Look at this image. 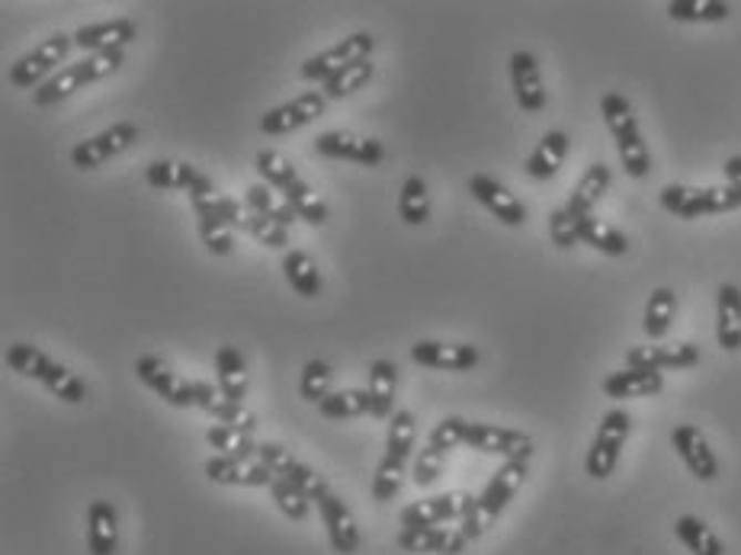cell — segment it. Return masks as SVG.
Here are the masks:
<instances>
[{
    "label": "cell",
    "mask_w": 741,
    "mask_h": 555,
    "mask_svg": "<svg viewBox=\"0 0 741 555\" xmlns=\"http://www.w3.org/2000/svg\"><path fill=\"white\" fill-rule=\"evenodd\" d=\"M414 436H418V421L414 414L402 408L389 418V433H385V456H399L408 460L414 450Z\"/></svg>",
    "instance_id": "7bdbcfd3"
},
{
    "label": "cell",
    "mask_w": 741,
    "mask_h": 555,
    "mask_svg": "<svg viewBox=\"0 0 741 555\" xmlns=\"http://www.w3.org/2000/svg\"><path fill=\"white\" fill-rule=\"evenodd\" d=\"M395 392H399V367L392 360H372L370 363V401L372 418L385 421L395 414Z\"/></svg>",
    "instance_id": "1f68e13d"
},
{
    "label": "cell",
    "mask_w": 741,
    "mask_h": 555,
    "mask_svg": "<svg viewBox=\"0 0 741 555\" xmlns=\"http://www.w3.org/2000/svg\"><path fill=\"white\" fill-rule=\"evenodd\" d=\"M254 167H257V174H260V181L267 186H274V189H286V186L292 184L296 177H299V171L286 161V157L274 152V148H264V152H257V161H254Z\"/></svg>",
    "instance_id": "7dc6e473"
},
{
    "label": "cell",
    "mask_w": 741,
    "mask_h": 555,
    "mask_svg": "<svg viewBox=\"0 0 741 555\" xmlns=\"http://www.w3.org/2000/svg\"><path fill=\"white\" fill-rule=\"evenodd\" d=\"M71 35H74V45L78 49H84L88 55H93V52H113V49L132 45L138 39V27H135V20L120 17V20L81 27V30H74Z\"/></svg>",
    "instance_id": "cb8c5ba5"
},
{
    "label": "cell",
    "mask_w": 741,
    "mask_h": 555,
    "mask_svg": "<svg viewBox=\"0 0 741 555\" xmlns=\"http://www.w3.org/2000/svg\"><path fill=\"white\" fill-rule=\"evenodd\" d=\"M216 386L218 392L228 401H241L245 404L250 379H247V363L238 347L225 343L216 350Z\"/></svg>",
    "instance_id": "4dcf8cb0"
},
{
    "label": "cell",
    "mask_w": 741,
    "mask_h": 555,
    "mask_svg": "<svg viewBox=\"0 0 741 555\" xmlns=\"http://www.w3.org/2000/svg\"><path fill=\"white\" fill-rule=\"evenodd\" d=\"M177 189H186L193 203H199V199H213V196H216L213 177L203 174L199 167L186 164V161H177Z\"/></svg>",
    "instance_id": "db71d44e"
},
{
    "label": "cell",
    "mask_w": 741,
    "mask_h": 555,
    "mask_svg": "<svg viewBox=\"0 0 741 555\" xmlns=\"http://www.w3.org/2000/svg\"><path fill=\"white\" fill-rule=\"evenodd\" d=\"M443 463H446V453H440V450H433V446H424V450L418 453V460H414V469H411L414 485H418V489H431L433 482L440 479V472H443Z\"/></svg>",
    "instance_id": "9f6ffc18"
},
{
    "label": "cell",
    "mask_w": 741,
    "mask_h": 555,
    "mask_svg": "<svg viewBox=\"0 0 741 555\" xmlns=\"http://www.w3.org/2000/svg\"><path fill=\"white\" fill-rule=\"evenodd\" d=\"M411 360L421 363V367H431V370H446V372H465L472 367H478L482 353L478 347L472 343H440V340H418L411 347Z\"/></svg>",
    "instance_id": "44dd1931"
},
{
    "label": "cell",
    "mask_w": 741,
    "mask_h": 555,
    "mask_svg": "<svg viewBox=\"0 0 741 555\" xmlns=\"http://www.w3.org/2000/svg\"><path fill=\"white\" fill-rule=\"evenodd\" d=\"M138 142V125L135 123H113L110 129L96 132L93 138H84L71 148V164L78 171H96L110 157L123 155Z\"/></svg>",
    "instance_id": "9c48e42d"
},
{
    "label": "cell",
    "mask_w": 741,
    "mask_h": 555,
    "mask_svg": "<svg viewBox=\"0 0 741 555\" xmlns=\"http://www.w3.org/2000/svg\"><path fill=\"white\" fill-rule=\"evenodd\" d=\"M675 536L683 543V549L693 555H725V543L716 536L707 521L693 517V514H680L675 521Z\"/></svg>",
    "instance_id": "836d02e7"
},
{
    "label": "cell",
    "mask_w": 741,
    "mask_h": 555,
    "mask_svg": "<svg viewBox=\"0 0 741 555\" xmlns=\"http://www.w3.org/2000/svg\"><path fill=\"white\" fill-rule=\"evenodd\" d=\"M668 17L680 23H722L732 17V3L725 0H671Z\"/></svg>",
    "instance_id": "74e56055"
},
{
    "label": "cell",
    "mask_w": 741,
    "mask_h": 555,
    "mask_svg": "<svg viewBox=\"0 0 741 555\" xmlns=\"http://www.w3.org/2000/svg\"><path fill=\"white\" fill-rule=\"evenodd\" d=\"M245 206L250 213H257V216L270 218V222H277L282 228H289L292 222H296V209L286 203V199H277V193H274V186L267 184H254L247 186L245 193Z\"/></svg>",
    "instance_id": "d590c367"
},
{
    "label": "cell",
    "mask_w": 741,
    "mask_h": 555,
    "mask_svg": "<svg viewBox=\"0 0 741 555\" xmlns=\"http://www.w3.org/2000/svg\"><path fill=\"white\" fill-rule=\"evenodd\" d=\"M629 433H632V418H629V411L614 408V411H607V414L600 418V428L594 433L590 450H587L585 456V472L594 479V482H604V479L614 475L619 456H622V446H626V440H629Z\"/></svg>",
    "instance_id": "8992f818"
},
{
    "label": "cell",
    "mask_w": 741,
    "mask_h": 555,
    "mask_svg": "<svg viewBox=\"0 0 741 555\" xmlns=\"http://www.w3.org/2000/svg\"><path fill=\"white\" fill-rule=\"evenodd\" d=\"M399 216L404 225H424L431 218V189L421 174H411L402 184V196H399Z\"/></svg>",
    "instance_id": "f35d334b"
},
{
    "label": "cell",
    "mask_w": 741,
    "mask_h": 555,
    "mask_svg": "<svg viewBox=\"0 0 741 555\" xmlns=\"http://www.w3.org/2000/svg\"><path fill=\"white\" fill-rule=\"evenodd\" d=\"M372 49H375V39H372V32L360 30V32H350L347 39H340L338 45H331V49H325V52H318V55H311L302 62V78L306 81H315V84H328L335 74H340L343 68H350V64L357 62H367L372 55Z\"/></svg>",
    "instance_id": "ba28073f"
},
{
    "label": "cell",
    "mask_w": 741,
    "mask_h": 555,
    "mask_svg": "<svg viewBox=\"0 0 741 555\" xmlns=\"http://www.w3.org/2000/svg\"><path fill=\"white\" fill-rule=\"evenodd\" d=\"M469 193L492 213L497 222L511 225V228H521L526 222V206L517 193H511L501 181H494L488 174H472L469 177Z\"/></svg>",
    "instance_id": "2e32d148"
},
{
    "label": "cell",
    "mask_w": 741,
    "mask_h": 555,
    "mask_svg": "<svg viewBox=\"0 0 741 555\" xmlns=\"http://www.w3.org/2000/svg\"><path fill=\"white\" fill-rule=\"evenodd\" d=\"M74 49V35H68V32H55V35H49L45 42H39L32 52H27L23 59L17 64H10V74H7V81H10V88H17V91H30V88H42L49 78H55L59 71V64L68 59V52Z\"/></svg>",
    "instance_id": "52a82bcc"
},
{
    "label": "cell",
    "mask_w": 741,
    "mask_h": 555,
    "mask_svg": "<svg viewBox=\"0 0 741 555\" xmlns=\"http://www.w3.org/2000/svg\"><path fill=\"white\" fill-rule=\"evenodd\" d=\"M193 389H196V408H203L206 414H213L218 424L247 433L257 431V418H254V411H247L241 401L225 399V395L218 392V386H213V382H193Z\"/></svg>",
    "instance_id": "d4e9b609"
},
{
    "label": "cell",
    "mask_w": 741,
    "mask_h": 555,
    "mask_svg": "<svg viewBox=\"0 0 741 555\" xmlns=\"http://www.w3.org/2000/svg\"><path fill=\"white\" fill-rule=\"evenodd\" d=\"M671 446L678 450V456L683 460V465L690 469V475L697 482H716L719 479V460L712 453L710 440L707 433L693 424H678L671 431Z\"/></svg>",
    "instance_id": "e0dca14e"
},
{
    "label": "cell",
    "mask_w": 741,
    "mask_h": 555,
    "mask_svg": "<svg viewBox=\"0 0 741 555\" xmlns=\"http://www.w3.org/2000/svg\"><path fill=\"white\" fill-rule=\"evenodd\" d=\"M610 184H614V171H610L604 161H594L585 174H582V181L575 184V189H572V196H568V203H565V209L578 218L594 216V206L604 199V193L610 189Z\"/></svg>",
    "instance_id": "f1b7e54d"
},
{
    "label": "cell",
    "mask_w": 741,
    "mask_h": 555,
    "mask_svg": "<svg viewBox=\"0 0 741 555\" xmlns=\"http://www.w3.org/2000/svg\"><path fill=\"white\" fill-rule=\"evenodd\" d=\"M199 238L213 257H228L235 250V228L222 218H199Z\"/></svg>",
    "instance_id": "681fc988"
},
{
    "label": "cell",
    "mask_w": 741,
    "mask_h": 555,
    "mask_svg": "<svg viewBox=\"0 0 741 555\" xmlns=\"http://www.w3.org/2000/svg\"><path fill=\"white\" fill-rule=\"evenodd\" d=\"M315 155L335 157V161H357L363 167H375V164H382L385 148H382L379 138L357 135L350 129H331V132L315 138Z\"/></svg>",
    "instance_id": "4fadbf2b"
},
{
    "label": "cell",
    "mask_w": 741,
    "mask_h": 555,
    "mask_svg": "<svg viewBox=\"0 0 741 555\" xmlns=\"http://www.w3.org/2000/svg\"><path fill=\"white\" fill-rule=\"evenodd\" d=\"M325 106H328V96L318 91L299 93L296 100L282 103V106H274L260 116V132L264 135H289L296 129H306L311 125L318 116H325Z\"/></svg>",
    "instance_id": "7c38bea8"
},
{
    "label": "cell",
    "mask_w": 741,
    "mask_h": 555,
    "mask_svg": "<svg viewBox=\"0 0 741 555\" xmlns=\"http://www.w3.org/2000/svg\"><path fill=\"white\" fill-rule=\"evenodd\" d=\"M7 367L13 372H20V376H27V379H39L55 399H62L64 404H81V401L88 399V386H84V379L78 376V372H71L62 363H55L52 357H45L39 347H32V343H23V340H17V343H10L7 347Z\"/></svg>",
    "instance_id": "7a4b0ae2"
},
{
    "label": "cell",
    "mask_w": 741,
    "mask_h": 555,
    "mask_svg": "<svg viewBox=\"0 0 741 555\" xmlns=\"http://www.w3.org/2000/svg\"><path fill=\"white\" fill-rule=\"evenodd\" d=\"M257 460L267 465L277 479H286L289 485H296V489L306 494L309 501H315V504L331 492L328 482H325V475H318L311 465H306L302 460H296L292 450H286V446H279V443H260Z\"/></svg>",
    "instance_id": "30bf717a"
},
{
    "label": "cell",
    "mask_w": 741,
    "mask_h": 555,
    "mask_svg": "<svg viewBox=\"0 0 741 555\" xmlns=\"http://www.w3.org/2000/svg\"><path fill=\"white\" fill-rule=\"evenodd\" d=\"M206 443L216 450V456H235V460H254L260 443H254V436L247 431H235V428H225L216 424L206 431Z\"/></svg>",
    "instance_id": "60d3db41"
},
{
    "label": "cell",
    "mask_w": 741,
    "mask_h": 555,
    "mask_svg": "<svg viewBox=\"0 0 741 555\" xmlns=\"http://www.w3.org/2000/svg\"><path fill=\"white\" fill-rule=\"evenodd\" d=\"M145 181L155 189H177V161H164L157 157L145 167Z\"/></svg>",
    "instance_id": "6f0895ef"
},
{
    "label": "cell",
    "mask_w": 741,
    "mask_h": 555,
    "mask_svg": "<svg viewBox=\"0 0 741 555\" xmlns=\"http://www.w3.org/2000/svg\"><path fill=\"white\" fill-rule=\"evenodd\" d=\"M318 514L328 526L331 549L338 555H353L360 549V526L353 521V511L340 501L338 494L328 492L318 501Z\"/></svg>",
    "instance_id": "603a6c76"
},
{
    "label": "cell",
    "mask_w": 741,
    "mask_h": 555,
    "mask_svg": "<svg viewBox=\"0 0 741 555\" xmlns=\"http://www.w3.org/2000/svg\"><path fill=\"white\" fill-rule=\"evenodd\" d=\"M404 469H408V460H399V456H382V463H379L375 475H372V501L389 504L395 494L402 492Z\"/></svg>",
    "instance_id": "f6af8a7d"
},
{
    "label": "cell",
    "mask_w": 741,
    "mask_h": 555,
    "mask_svg": "<svg viewBox=\"0 0 741 555\" xmlns=\"http://www.w3.org/2000/svg\"><path fill=\"white\" fill-rule=\"evenodd\" d=\"M463 443L485 456H504V463L517 456H533V440L524 431L497 424H465Z\"/></svg>",
    "instance_id": "9a60e30c"
},
{
    "label": "cell",
    "mask_w": 741,
    "mask_h": 555,
    "mask_svg": "<svg viewBox=\"0 0 741 555\" xmlns=\"http://www.w3.org/2000/svg\"><path fill=\"white\" fill-rule=\"evenodd\" d=\"M120 549V514L113 501H93L88 507V553L116 555Z\"/></svg>",
    "instance_id": "83f0119b"
},
{
    "label": "cell",
    "mask_w": 741,
    "mask_h": 555,
    "mask_svg": "<svg viewBox=\"0 0 741 555\" xmlns=\"http://www.w3.org/2000/svg\"><path fill=\"white\" fill-rule=\"evenodd\" d=\"M247 209V206H245ZM241 228H245L247 235L257 241V245H267V247H286L289 245V228H282L277 222H270V218L257 216V213H245V222H241Z\"/></svg>",
    "instance_id": "f907efd6"
},
{
    "label": "cell",
    "mask_w": 741,
    "mask_h": 555,
    "mask_svg": "<svg viewBox=\"0 0 741 555\" xmlns=\"http://www.w3.org/2000/svg\"><path fill=\"white\" fill-rule=\"evenodd\" d=\"M193 213H196V218H222V222H228L231 228H241L247 209H241V203L231 199V196H213V199H199V203H193Z\"/></svg>",
    "instance_id": "816d5d0a"
},
{
    "label": "cell",
    "mask_w": 741,
    "mask_h": 555,
    "mask_svg": "<svg viewBox=\"0 0 741 555\" xmlns=\"http://www.w3.org/2000/svg\"><path fill=\"white\" fill-rule=\"evenodd\" d=\"M472 504H475V497L465 492L421 497V501H411L402 511V526H443L453 524V521L463 524L465 514L472 511Z\"/></svg>",
    "instance_id": "8fae6325"
},
{
    "label": "cell",
    "mask_w": 741,
    "mask_h": 555,
    "mask_svg": "<svg viewBox=\"0 0 741 555\" xmlns=\"http://www.w3.org/2000/svg\"><path fill=\"white\" fill-rule=\"evenodd\" d=\"M661 206L678 218L719 216L741 209V193L735 186H661Z\"/></svg>",
    "instance_id": "5b68a950"
},
{
    "label": "cell",
    "mask_w": 741,
    "mask_h": 555,
    "mask_svg": "<svg viewBox=\"0 0 741 555\" xmlns=\"http://www.w3.org/2000/svg\"><path fill=\"white\" fill-rule=\"evenodd\" d=\"M697 363H700L697 343H646L626 350V367L639 370H690Z\"/></svg>",
    "instance_id": "d6986e66"
},
{
    "label": "cell",
    "mask_w": 741,
    "mask_h": 555,
    "mask_svg": "<svg viewBox=\"0 0 741 555\" xmlns=\"http://www.w3.org/2000/svg\"><path fill=\"white\" fill-rule=\"evenodd\" d=\"M135 372H138V379L155 392L157 399H164L167 404H174V408H193L196 404L193 382L184 379L181 372L171 370L164 360H157L152 353H145V357L135 360Z\"/></svg>",
    "instance_id": "5bb4252c"
},
{
    "label": "cell",
    "mask_w": 741,
    "mask_h": 555,
    "mask_svg": "<svg viewBox=\"0 0 741 555\" xmlns=\"http://www.w3.org/2000/svg\"><path fill=\"white\" fill-rule=\"evenodd\" d=\"M568 148H572L568 135L562 129H549L539 138V145L533 148V155L526 157V177L529 181H539V184L543 181H553L558 171H562L565 157H568Z\"/></svg>",
    "instance_id": "f546056e"
},
{
    "label": "cell",
    "mask_w": 741,
    "mask_h": 555,
    "mask_svg": "<svg viewBox=\"0 0 741 555\" xmlns=\"http://www.w3.org/2000/svg\"><path fill=\"white\" fill-rule=\"evenodd\" d=\"M549 238H553V245L562 247V250L575 247L582 241V218L572 216L565 206H562V209H553V213H549Z\"/></svg>",
    "instance_id": "f5cc1de1"
},
{
    "label": "cell",
    "mask_w": 741,
    "mask_h": 555,
    "mask_svg": "<svg viewBox=\"0 0 741 555\" xmlns=\"http://www.w3.org/2000/svg\"><path fill=\"white\" fill-rule=\"evenodd\" d=\"M722 174H725V184L735 186L741 193V155L725 157V164H722Z\"/></svg>",
    "instance_id": "680465c9"
},
{
    "label": "cell",
    "mask_w": 741,
    "mask_h": 555,
    "mask_svg": "<svg viewBox=\"0 0 741 555\" xmlns=\"http://www.w3.org/2000/svg\"><path fill=\"white\" fill-rule=\"evenodd\" d=\"M675 315H678V296H675V289H668V286L651 289L649 302H646V318H642V331H646V338L658 343V340L671 331Z\"/></svg>",
    "instance_id": "e575fe53"
},
{
    "label": "cell",
    "mask_w": 741,
    "mask_h": 555,
    "mask_svg": "<svg viewBox=\"0 0 741 555\" xmlns=\"http://www.w3.org/2000/svg\"><path fill=\"white\" fill-rule=\"evenodd\" d=\"M600 113H604V123L614 132V142H617L619 161H622V171L632 177V181H642L651 174V155L646 138H642V129L636 120V110L632 103L622 96V93H607L600 100Z\"/></svg>",
    "instance_id": "3957f363"
},
{
    "label": "cell",
    "mask_w": 741,
    "mask_h": 555,
    "mask_svg": "<svg viewBox=\"0 0 741 555\" xmlns=\"http://www.w3.org/2000/svg\"><path fill=\"white\" fill-rule=\"evenodd\" d=\"M282 199L296 209V216L302 218V222H309V225H315V228H321L328 222V206L321 203V196L302 177H296L292 184L282 189Z\"/></svg>",
    "instance_id": "ab89813d"
},
{
    "label": "cell",
    "mask_w": 741,
    "mask_h": 555,
    "mask_svg": "<svg viewBox=\"0 0 741 555\" xmlns=\"http://www.w3.org/2000/svg\"><path fill=\"white\" fill-rule=\"evenodd\" d=\"M123 62H125L123 49H113V52H93L88 59H81V62L62 68V71H59L55 78H49L42 88H35L32 103H35L39 110L55 106L59 100L71 96V93H78L84 84H93V81H103V78L116 74V71L123 68Z\"/></svg>",
    "instance_id": "277c9868"
},
{
    "label": "cell",
    "mask_w": 741,
    "mask_h": 555,
    "mask_svg": "<svg viewBox=\"0 0 741 555\" xmlns=\"http://www.w3.org/2000/svg\"><path fill=\"white\" fill-rule=\"evenodd\" d=\"M331 382H335V370L328 360H309L302 367V379H299V395L311 404H321V401L331 395Z\"/></svg>",
    "instance_id": "bcb514c9"
},
{
    "label": "cell",
    "mask_w": 741,
    "mask_h": 555,
    "mask_svg": "<svg viewBox=\"0 0 741 555\" xmlns=\"http://www.w3.org/2000/svg\"><path fill=\"white\" fill-rule=\"evenodd\" d=\"M270 494H274V501H277V507L282 517H289V521H296V524L309 517L311 501L306 497V494L299 492L296 485H289L286 479H274Z\"/></svg>",
    "instance_id": "c3c4849f"
},
{
    "label": "cell",
    "mask_w": 741,
    "mask_h": 555,
    "mask_svg": "<svg viewBox=\"0 0 741 555\" xmlns=\"http://www.w3.org/2000/svg\"><path fill=\"white\" fill-rule=\"evenodd\" d=\"M395 543L414 555H460L469 539L456 526H402Z\"/></svg>",
    "instance_id": "ac0fdd59"
},
{
    "label": "cell",
    "mask_w": 741,
    "mask_h": 555,
    "mask_svg": "<svg viewBox=\"0 0 741 555\" xmlns=\"http://www.w3.org/2000/svg\"><path fill=\"white\" fill-rule=\"evenodd\" d=\"M582 245L594 247V250H600V254H607V257H622V254H629V238H626L619 228L607 225L604 218L597 216L582 218Z\"/></svg>",
    "instance_id": "8d00e7d4"
},
{
    "label": "cell",
    "mask_w": 741,
    "mask_h": 555,
    "mask_svg": "<svg viewBox=\"0 0 741 555\" xmlns=\"http://www.w3.org/2000/svg\"><path fill=\"white\" fill-rule=\"evenodd\" d=\"M716 340L725 353L741 350V289L722 282L716 292Z\"/></svg>",
    "instance_id": "4316f807"
},
{
    "label": "cell",
    "mask_w": 741,
    "mask_h": 555,
    "mask_svg": "<svg viewBox=\"0 0 741 555\" xmlns=\"http://www.w3.org/2000/svg\"><path fill=\"white\" fill-rule=\"evenodd\" d=\"M282 277H286V282L302 299H315L325 289V279L318 274V264L311 260V254H306V250H286V257H282Z\"/></svg>",
    "instance_id": "d6a6232c"
},
{
    "label": "cell",
    "mask_w": 741,
    "mask_h": 555,
    "mask_svg": "<svg viewBox=\"0 0 741 555\" xmlns=\"http://www.w3.org/2000/svg\"><path fill=\"white\" fill-rule=\"evenodd\" d=\"M206 479L216 485H241V489H270L274 472L260 460H235V456H213L206 463Z\"/></svg>",
    "instance_id": "7402d4cb"
},
{
    "label": "cell",
    "mask_w": 741,
    "mask_h": 555,
    "mask_svg": "<svg viewBox=\"0 0 741 555\" xmlns=\"http://www.w3.org/2000/svg\"><path fill=\"white\" fill-rule=\"evenodd\" d=\"M529 460L533 456H517V460H507V463L501 465L497 472L492 475V482L485 485V492L475 497V504H472V511L465 514L463 530L465 539L472 543V539H478V536H485L488 533V526L507 511V504L514 501V494L524 489L526 475H529Z\"/></svg>",
    "instance_id": "6da1fadb"
},
{
    "label": "cell",
    "mask_w": 741,
    "mask_h": 555,
    "mask_svg": "<svg viewBox=\"0 0 741 555\" xmlns=\"http://www.w3.org/2000/svg\"><path fill=\"white\" fill-rule=\"evenodd\" d=\"M465 418L460 414H450V418H443L440 424H433L431 436H428V446L433 450H440V453H450V450H456L460 443H463L465 436Z\"/></svg>",
    "instance_id": "11a10c76"
},
{
    "label": "cell",
    "mask_w": 741,
    "mask_h": 555,
    "mask_svg": "<svg viewBox=\"0 0 741 555\" xmlns=\"http://www.w3.org/2000/svg\"><path fill=\"white\" fill-rule=\"evenodd\" d=\"M607 399H651L665 392V376L658 370H639V367H626V370L610 372L600 382Z\"/></svg>",
    "instance_id": "484cf974"
},
{
    "label": "cell",
    "mask_w": 741,
    "mask_h": 555,
    "mask_svg": "<svg viewBox=\"0 0 741 555\" xmlns=\"http://www.w3.org/2000/svg\"><path fill=\"white\" fill-rule=\"evenodd\" d=\"M372 74H375V64H372V59H367V62H357L350 64V68H343L340 74H335L328 84H325V96L328 100H343V96H350V93L363 91L367 84L372 81Z\"/></svg>",
    "instance_id": "ee69618b"
},
{
    "label": "cell",
    "mask_w": 741,
    "mask_h": 555,
    "mask_svg": "<svg viewBox=\"0 0 741 555\" xmlns=\"http://www.w3.org/2000/svg\"><path fill=\"white\" fill-rule=\"evenodd\" d=\"M318 411L325 418H331V421H347V418L370 414V389H340V392H331L328 399L318 404Z\"/></svg>",
    "instance_id": "b9f144b4"
},
{
    "label": "cell",
    "mask_w": 741,
    "mask_h": 555,
    "mask_svg": "<svg viewBox=\"0 0 741 555\" xmlns=\"http://www.w3.org/2000/svg\"><path fill=\"white\" fill-rule=\"evenodd\" d=\"M511 84H514V96L517 106L524 113H543L546 110V84H543V71L533 52L517 49L511 55Z\"/></svg>",
    "instance_id": "ffe728a7"
}]
</instances>
